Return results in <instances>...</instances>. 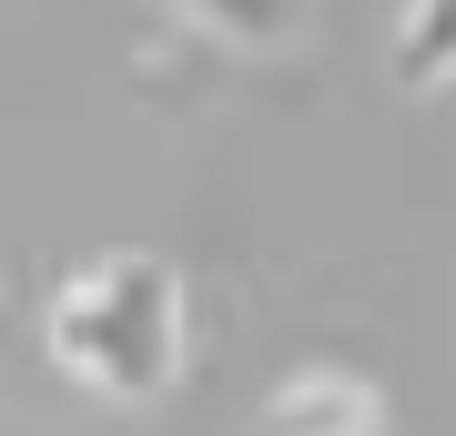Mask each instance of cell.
<instances>
[{
  "mask_svg": "<svg viewBox=\"0 0 456 436\" xmlns=\"http://www.w3.org/2000/svg\"><path fill=\"white\" fill-rule=\"evenodd\" d=\"M264 436H386V396L365 375H284L264 396Z\"/></svg>",
  "mask_w": 456,
  "mask_h": 436,
  "instance_id": "2",
  "label": "cell"
},
{
  "mask_svg": "<svg viewBox=\"0 0 456 436\" xmlns=\"http://www.w3.org/2000/svg\"><path fill=\"white\" fill-rule=\"evenodd\" d=\"M395 81L406 92H446L456 81V0H406V21H395Z\"/></svg>",
  "mask_w": 456,
  "mask_h": 436,
  "instance_id": "3",
  "label": "cell"
},
{
  "mask_svg": "<svg viewBox=\"0 0 456 436\" xmlns=\"http://www.w3.org/2000/svg\"><path fill=\"white\" fill-rule=\"evenodd\" d=\"M51 366L102 406H142L183 375V284L152 254H102L51 305Z\"/></svg>",
  "mask_w": 456,
  "mask_h": 436,
  "instance_id": "1",
  "label": "cell"
},
{
  "mask_svg": "<svg viewBox=\"0 0 456 436\" xmlns=\"http://www.w3.org/2000/svg\"><path fill=\"white\" fill-rule=\"evenodd\" d=\"M183 21H203L213 41H233V51H274L294 41V21H305V0H173Z\"/></svg>",
  "mask_w": 456,
  "mask_h": 436,
  "instance_id": "4",
  "label": "cell"
}]
</instances>
